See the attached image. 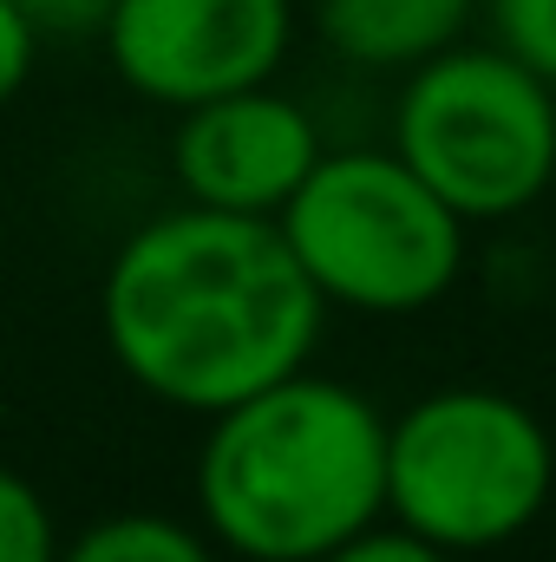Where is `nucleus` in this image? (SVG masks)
<instances>
[{"mask_svg":"<svg viewBox=\"0 0 556 562\" xmlns=\"http://www.w3.org/2000/svg\"><path fill=\"white\" fill-rule=\"evenodd\" d=\"M327 301L288 256L276 216L164 210L138 223L99 281V334L119 373L177 413H223L321 347Z\"/></svg>","mask_w":556,"mask_h":562,"instance_id":"1","label":"nucleus"},{"mask_svg":"<svg viewBox=\"0 0 556 562\" xmlns=\"http://www.w3.org/2000/svg\"><path fill=\"white\" fill-rule=\"evenodd\" d=\"M197 517L236 562H321L387 517V413L314 367L210 413Z\"/></svg>","mask_w":556,"mask_h":562,"instance_id":"2","label":"nucleus"},{"mask_svg":"<svg viewBox=\"0 0 556 562\" xmlns=\"http://www.w3.org/2000/svg\"><path fill=\"white\" fill-rule=\"evenodd\" d=\"M327 307L400 321L438 307L471 262V223L387 150H321L276 216Z\"/></svg>","mask_w":556,"mask_h":562,"instance_id":"3","label":"nucleus"},{"mask_svg":"<svg viewBox=\"0 0 556 562\" xmlns=\"http://www.w3.org/2000/svg\"><path fill=\"white\" fill-rule=\"evenodd\" d=\"M556 497V438L518 393L438 386L387 419V517L445 557H491Z\"/></svg>","mask_w":556,"mask_h":562,"instance_id":"4","label":"nucleus"},{"mask_svg":"<svg viewBox=\"0 0 556 562\" xmlns=\"http://www.w3.org/2000/svg\"><path fill=\"white\" fill-rule=\"evenodd\" d=\"M393 157L471 229L511 223L556 183V86L498 40H458L407 72L393 99Z\"/></svg>","mask_w":556,"mask_h":562,"instance_id":"5","label":"nucleus"},{"mask_svg":"<svg viewBox=\"0 0 556 562\" xmlns=\"http://www.w3.org/2000/svg\"><path fill=\"white\" fill-rule=\"evenodd\" d=\"M112 72L164 112L269 86L294 46V0H112Z\"/></svg>","mask_w":556,"mask_h":562,"instance_id":"6","label":"nucleus"},{"mask_svg":"<svg viewBox=\"0 0 556 562\" xmlns=\"http://www.w3.org/2000/svg\"><path fill=\"white\" fill-rule=\"evenodd\" d=\"M321 125L301 99L269 86H243L203 105L177 112L170 170L184 203L230 210V216H281V203L301 190V177L321 157Z\"/></svg>","mask_w":556,"mask_h":562,"instance_id":"7","label":"nucleus"},{"mask_svg":"<svg viewBox=\"0 0 556 562\" xmlns=\"http://www.w3.org/2000/svg\"><path fill=\"white\" fill-rule=\"evenodd\" d=\"M478 0H314L321 46L354 72H413L419 59L458 46Z\"/></svg>","mask_w":556,"mask_h":562,"instance_id":"8","label":"nucleus"},{"mask_svg":"<svg viewBox=\"0 0 556 562\" xmlns=\"http://www.w3.org/2000/svg\"><path fill=\"white\" fill-rule=\"evenodd\" d=\"M59 562H223L203 524L164 517V510H119L86 524L73 543H59Z\"/></svg>","mask_w":556,"mask_h":562,"instance_id":"9","label":"nucleus"},{"mask_svg":"<svg viewBox=\"0 0 556 562\" xmlns=\"http://www.w3.org/2000/svg\"><path fill=\"white\" fill-rule=\"evenodd\" d=\"M59 524L33 477L0 464V562H59Z\"/></svg>","mask_w":556,"mask_h":562,"instance_id":"10","label":"nucleus"},{"mask_svg":"<svg viewBox=\"0 0 556 562\" xmlns=\"http://www.w3.org/2000/svg\"><path fill=\"white\" fill-rule=\"evenodd\" d=\"M478 7L491 13V40L556 86V0H478Z\"/></svg>","mask_w":556,"mask_h":562,"instance_id":"11","label":"nucleus"},{"mask_svg":"<svg viewBox=\"0 0 556 562\" xmlns=\"http://www.w3.org/2000/svg\"><path fill=\"white\" fill-rule=\"evenodd\" d=\"M321 562H458V557L419 543L413 530H400V524H367L360 537H347L341 550H327Z\"/></svg>","mask_w":556,"mask_h":562,"instance_id":"12","label":"nucleus"},{"mask_svg":"<svg viewBox=\"0 0 556 562\" xmlns=\"http://www.w3.org/2000/svg\"><path fill=\"white\" fill-rule=\"evenodd\" d=\"M13 13L40 33V40H79V33H99L112 0H13Z\"/></svg>","mask_w":556,"mask_h":562,"instance_id":"13","label":"nucleus"},{"mask_svg":"<svg viewBox=\"0 0 556 562\" xmlns=\"http://www.w3.org/2000/svg\"><path fill=\"white\" fill-rule=\"evenodd\" d=\"M33 53H40V33L13 13V0H0V105L26 86L33 72Z\"/></svg>","mask_w":556,"mask_h":562,"instance_id":"14","label":"nucleus"}]
</instances>
